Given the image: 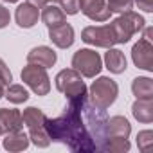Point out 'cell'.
Segmentation results:
<instances>
[{"mask_svg":"<svg viewBox=\"0 0 153 153\" xmlns=\"http://www.w3.org/2000/svg\"><path fill=\"white\" fill-rule=\"evenodd\" d=\"M106 112L90 103L88 94L67 99L59 117L45 119V130L51 140L65 144L72 151H96L105 140Z\"/></svg>","mask_w":153,"mask_h":153,"instance_id":"cell-1","label":"cell"},{"mask_svg":"<svg viewBox=\"0 0 153 153\" xmlns=\"http://www.w3.org/2000/svg\"><path fill=\"white\" fill-rule=\"evenodd\" d=\"M119 96V85L112 79V78H106V76H101L97 78L92 85H90V94H88V99L92 105L106 110L110 108L115 99Z\"/></svg>","mask_w":153,"mask_h":153,"instance_id":"cell-2","label":"cell"},{"mask_svg":"<svg viewBox=\"0 0 153 153\" xmlns=\"http://www.w3.org/2000/svg\"><path fill=\"white\" fill-rule=\"evenodd\" d=\"M110 25H112V29H114L115 42H117V43H128L130 38H131L135 33H140V31L146 27V20H144L139 13L126 11V13H123L119 18H115Z\"/></svg>","mask_w":153,"mask_h":153,"instance_id":"cell-3","label":"cell"},{"mask_svg":"<svg viewBox=\"0 0 153 153\" xmlns=\"http://www.w3.org/2000/svg\"><path fill=\"white\" fill-rule=\"evenodd\" d=\"M54 83H56V88L67 97V99H72V97H78V96H83L87 94V87L81 79V74L74 68H63L56 74L54 78Z\"/></svg>","mask_w":153,"mask_h":153,"instance_id":"cell-4","label":"cell"},{"mask_svg":"<svg viewBox=\"0 0 153 153\" xmlns=\"http://www.w3.org/2000/svg\"><path fill=\"white\" fill-rule=\"evenodd\" d=\"M72 68L85 78H96L103 68L101 56L92 49H79L72 56Z\"/></svg>","mask_w":153,"mask_h":153,"instance_id":"cell-5","label":"cell"},{"mask_svg":"<svg viewBox=\"0 0 153 153\" xmlns=\"http://www.w3.org/2000/svg\"><path fill=\"white\" fill-rule=\"evenodd\" d=\"M22 81L36 96H47L51 90V79H49L47 68H43L40 65L27 63V67H24V70H22Z\"/></svg>","mask_w":153,"mask_h":153,"instance_id":"cell-6","label":"cell"},{"mask_svg":"<svg viewBox=\"0 0 153 153\" xmlns=\"http://www.w3.org/2000/svg\"><path fill=\"white\" fill-rule=\"evenodd\" d=\"M81 40L88 45L94 47H103V49H110L114 47L115 42V34L110 24L106 25H88L81 31Z\"/></svg>","mask_w":153,"mask_h":153,"instance_id":"cell-7","label":"cell"},{"mask_svg":"<svg viewBox=\"0 0 153 153\" xmlns=\"http://www.w3.org/2000/svg\"><path fill=\"white\" fill-rule=\"evenodd\" d=\"M79 9L92 22H106L112 16L106 0H79Z\"/></svg>","mask_w":153,"mask_h":153,"instance_id":"cell-8","label":"cell"},{"mask_svg":"<svg viewBox=\"0 0 153 153\" xmlns=\"http://www.w3.org/2000/svg\"><path fill=\"white\" fill-rule=\"evenodd\" d=\"M131 59L135 67L151 72L153 70V43L140 38L131 49Z\"/></svg>","mask_w":153,"mask_h":153,"instance_id":"cell-9","label":"cell"},{"mask_svg":"<svg viewBox=\"0 0 153 153\" xmlns=\"http://www.w3.org/2000/svg\"><path fill=\"white\" fill-rule=\"evenodd\" d=\"M24 121H22V114L16 108H0V137L15 131V130H22Z\"/></svg>","mask_w":153,"mask_h":153,"instance_id":"cell-10","label":"cell"},{"mask_svg":"<svg viewBox=\"0 0 153 153\" xmlns=\"http://www.w3.org/2000/svg\"><path fill=\"white\" fill-rule=\"evenodd\" d=\"M49 40L59 47V49H68L72 43H74V27L70 24H61V25H56V27H51L49 29Z\"/></svg>","mask_w":153,"mask_h":153,"instance_id":"cell-11","label":"cell"},{"mask_svg":"<svg viewBox=\"0 0 153 153\" xmlns=\"http://www.w3.org/2000/svg\"><path fill=\"white\" fill-rule=\"evenodd\" d=\"M56 59H58L56 52H54L51 47H47V45L34 47V49H31L29 54H27V63L40 65V67H43V68H51V67H54Z\"/></svg>","mask_w":153,"mask_h":153,"instance_id":"cell-12","label":"cell"},{"mask_svg":"<svg viewBox=\"0 0 153 153\" xmlns=\"http://www.w3.org/2000/svg\"><path fill=\"white\" fill-rule=\"evenodd\" d=\"M131 133V124L126 117L123 115H114V117H108L106 119V124H105V139L106 137H123V139H128Z\"/></svg>","mask_w":153,"mask_h":153,"instance_id":"cell-13","label":"cell"},{"mask_svg":"<svg viewBox=\"0 0 153 153\" xmlns=\"http://www.w3.org/2000/svg\"><path fill=\"white\" fill-rule=\"evenodd\" d=\"M15 18H16V24L24 29H31L36 25L38 18H40V9L34 7L33 4L25 2V4H20L16 7V13H15Z\"/></svg>","mask_w":153,"mask_h":153,"instance_id":"cell-14","label":"cell"},{"mask_svg":"<svg viewBox=\"0 0 153 153\" xmlns=\"http://www.w3.org/2000/svg\"><path fill=\"white\" fill-rule=\"evenodd\" d=\"M29 135L24 130H15L4 135V149L7 151H24L29 148Z\"/></svg>","mask_w":153,"mask_h":153,"instance_id":"cell-15","label":"cell"},{"mask_svg":"<svg viewBox=\"0 0 153 153\" xmlns=\"http://www.w3.org/2000/svg\"><path fill=\"white\" fill-rule=\"evenodd\" d=\"M105 65L112 74H123L126 70V58L124 52L119 49H108L105 54Z\"/></svg>","mask_w":153,"mask_h":153,"instance_id":"cell-16","label":"cell"},{"mask_svg":"<svg viewBox=\"0 0 153 153\" xmlns=\"http://www.w3.org/2000/svg\"><path fill=\"white\" fill-rule=\"evenodd\" d=\"M131 114L139 123L149 124L153 121V99H137L131 105Z\"/></svg>","mask_w":153,"mask_h":153,"instance_id":"cell-17","label":"cell"},{"mask_svg":"<svg viewBox=\"0 0 153 153\" xmlns=\"http://www.w3.org/2000/svg\"><path fill=\"white\" fill-rule=\"evenodd\" d=\"M42 20L43 24L51 29V27H56V25H61L67 22L65 18V13L61 11V7H56L54 4H47L45 7H42Z\"/></svg>","mask_w":153,"mask_h":153,"instance_id":"cell-18","label":"cell"},{"mask_svg":"<svg viewBox=\"0 0 153 153\" xmlns=\"http://www.w3.org/2000/svg\"><path fill=\"white\" fill-rule=\"evenodd\" d=\"M131 92L137 99H153V81L146 76L135 78L131 81Z\"/></svg>","mask_w":153,"mask_h":153,"instance_id":"cell-19","label":"cell"},{"mask_svg":"<svg viewBox=\"0 0 153 153\" xmlns=\"http://www.w3.org/2000/svg\"><path fill=\"white\" fill-rule=\"evenodd\" d=\"M45 119H47V115H45L40 108H36V106H29V108H25L24 114H22V121H24V124H25L27 128L43 126V124H45Z\"/></svg>","mask_w":153,"mask_h":153,"instance_id":"cell-20","label":"cell"},{"mask_svg":"<svg viewBox=\"0 0 153 153\" xmlns=\"http://www.w3.org/2000/svg\"><path fill=\"white\" fill-rule=\"evenodd\" d=\"M101 151L110 153H126L130 151V140L123 137H106L101 144Z\"/></svg>","mask_w":153,"mask_h":153,"instance_id":"cell-21","label":"cell"},{"mask_svg":"<svg viewBox=\"0 0 153 153\" xmlns=\"http://www.w3.org/2000/svg\"><path fill=\"white\" fill-rule=\"evenodd\" d=\"M4 96H6L13 105H20V103H25V101L29 99V92L25 90L24 85H18V83H9Z\"/></svg>","mask_w":153,"mask_h":153,"instance_id":"cell-22","label":"cell"},{"mask_svg":"<svg viewBox=\"0 0 153 153\" xmlns=\"http://www.w3.org/2000/svg\"><path fill=\"white\" fill-rule=\"evenodd\" d=\"M29 140L38 148H47L51 144V137L45 130V124L36 126V128H29Z\"/></svg>","mask_w":153,"mask_h":153,"instance_id":"cell-23","label":"cell"},{"mask_svg":"<svg viewBox=\"0 0 153 153\" xmlns=\"http://www.w3.org/2000/svg\"><path fill=\"white\" fill-rule=\"evenodd\" d=\"M106 6L112 13H126V11H131L133 7V0H106Z\"/></svg>","mask_w":153,"mask_h":153,"instance_id":"cell-24","label":"cell"},{"mask_svg":"<svg viewBox=\"0 0 153 153\" xmlns=\"http://www.w3.org/2000/svg\"><path fill=\"white\" fill-rule=\"evenodd\" d=\"M137 144H139V149L140 151H149L151 149V146H153V131L151 130H142V131H139V135H137Z\"/></svg>","mask_w":153,"mask_h":153,"instance_id":"cell-25","label":"cell"},{"mask_svg":"<svg viewBox=\"0 0 153 153\" xmlns=\"http://www.w3.org/2000/svg\"><path fill=\"white\" fill-rule=\"evenodd\" d=\"M61 4V11L65 15H78L79 11V0H58Z\"/></svg>","mask_w":153,"mask_h":153,"instance_id":"cell-26","label":"cell"},{"mask_svg":"<svg viewBox=\"0 0 153 153\" xmlns=\"http://www.w3.org/2000/svg\"><path fill=\"white\" fill-rule=\"evenodd\" d=\"M0 81H2L4 85H9L13 81V74L9 70V67L6 65V61L0 58Z\"/></svg>","mask_w":153,"mask_h":153,"instance_id":"cell-27","label":"cell"},{"mask_svg":"<svg viewBox=\"0 0 153 153\" xmlns=\"http://www.w3.org/2000/svg\"><path fill=\"white\" fill-rule=\"evenodd\" d=\"M139 9H142L144 13H151L153 11V0H133Z\"/></svg>","mask_w":153,"mask_h":153,"instance_id":"cell-28","label":"cell"},{"mask_svg":"<svg viewBox=\"0 0 153 153\" xmlns=\"http://www.w3.org/2000/svg\"><path fill=\"white\" fill-rule=\"evenodd\" d=\"M9 20H11V15H9V11H7L4 6H0V29H4V27L9 24Z\"/></svg>","mask_w":153,"mask_h":153,"instance_id":"cell-29","label":"cell"},{"mask_svg":"<svg viewBox=\"0 0 153 153\" xmlns=\"http://www.w3.org/2000/svg\"><path fill=\"white\" fill-rule=\"evenodd\" d=\"M27 2H29V4H33L34 7L42 9V7H45L47 4H51V2L54 4V2H58V0H27Z\"/></svg>","mask_w":153,"mask_h":153,"instance_id":"cell-30","label":"cell"},{"mask_svg":"<svg viewBox=\"0 0 153 153\" xmlns=\"http://www.w3.org/2000/svg\"><path fill=\"white\" fill-rule=\"evenodd\" d=\"M142 31H144L142 40H146V42H153V38H151V36H153V29H151V27H144Z\"/></svg>","mask_w":153,"mask_h":153,"instance_id":"cell-31","label":"cell"},{"mask_svg":"<svg viewBox=\"0 0 153 153\" xmlns=\"http://www.w3.org/2000/svg\"><path fill=\"white\" fill-rule=\"evenodd\" d=\"M4 94H6V90H4V83H2V81H0V99H2V97H4Z\"/></svg>","mask_w":153,"mask_h":153,"instance_id":"cell-32","label":"cell"},{"mask_svg":"<svg viewBox=\"0 0 153 153\" xmlns=\"http://www.w3.org/2000/svg\"><path fill=\"white\" fill-rule=\"evenodd\" d=\"M4 2H9V4H15V2H18V0H4Z\"/></svg>","mask_w":153,"mask_h":153,"instance_id":"cell-33","label":"cell"}]
</instances>
